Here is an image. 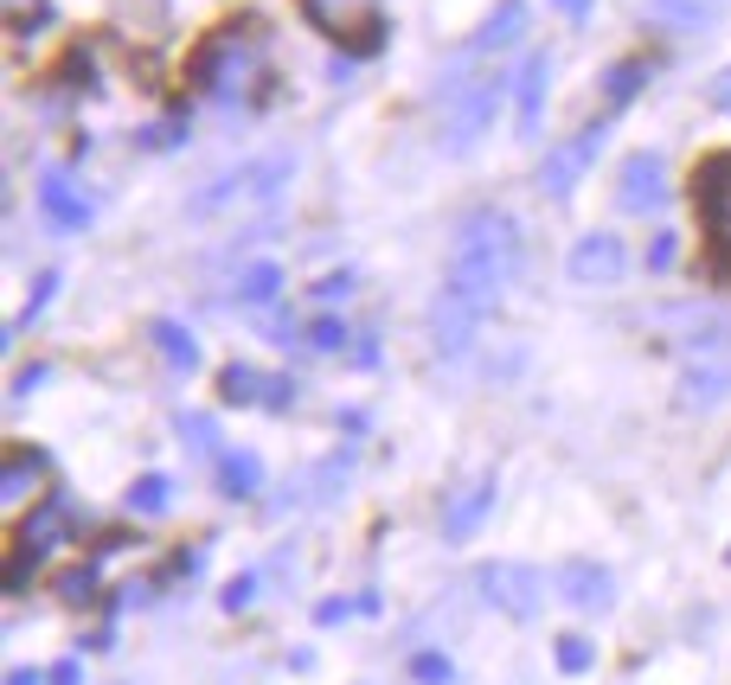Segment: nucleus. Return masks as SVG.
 <instances>
[{
  "label": "nucleus",
  "instance_id": "nucleus-1",
  "mask_svg": "<svg viewBox=\"0 0 731 685\" xmlns=\"http://www.w3.org/2000/svg\"><path fill=\"white\" fill-rule=\"evenodd\" d=\"M520 251L526 237L520 225L500 212V205H481L456 225V251H449V288H462L475 302H500V288L520 276Z\"/></svg>",
  "mask_w": 731,
  "mask_h": 685
},
{
  "label": "nucleus",
  "instance_id": "nucleus-2",
  "mask_svg": "<svg viewBox=\"0 0 731 685\" xmlns=\"http://www.w3.org/2000/svg\"><path fill=\"white\" fill-rule=\"evenodd\" d=\"M289 174H295V160H289V154L244 160V167H232L225 179L199 186V193H193V205H186V218H193V225H232V218H257V212H270V205L283 199Z\"/></svg>",
  "mask_w": 731,
  "mask_h": 685
},
{
  "label": "nucleus",
  "instance_id": "nucleus-3",
  "mask_svg": "<svg viewBox=\"0 0 731 685\" xmlns=\"http://www.w3.org/2000/svg\"><path fill=\"white\" fill-rule=\"evenodd\" d=\"M731 398V340L719 346V333L700 340L693 353L680 359V379H674V404L686 417H700V410H719Z\"/></svg>",
  "mask_w": 731,
  "mask_h": 685
},
{
  "label": "nucleus",
  "instance_id": "nucleus-4",
  "mask_svg": "<svg viewBox=\"0 0 731 685\" xmlns=\"http://www.w3.org/2000/svg\"><path fill=\"white\" fill-rule=\"evenodd\" d=\"M65 538H71V512H65V507L46 500L39 512H27V519H20V532H13V558H7V589H27L32 564L52 558Z\"/></svg>",
  "mask_w": 731,
  "mask_h": 685
},
{
  "label": "nucleus",
  "instance_id": "nucleus-5",
  "mask_svg": "<svg viewBox=\"0 0 731 685\" xmlns=\"http://www.w3.org/2000/svg\"><path fill=\"white\" fill-rule=\"evenodd\" d=\"M481 596L500 615H514V622H539V609H546V584H539L533 564H488L481 570Z\"/></svg>",
  "mask_w": 731,
  "mask_h": 685
},
{
  "label": "nucleus",
  "instance_id": "nucleus-6",
  "mask_svg": "<svg viewBox=\"0 0 731 685\" xmlns=\"http://www.w3.org/2000/svg\"><path fill=\"white\" fill-rule=\"evenodd\" d=\"M495 102H500V84H469L462 97H449L444 123H437V141H444V154H462L481 141V128L495 123Z\"/></svg>",
  "mask_w": 731,
  "mask_h": 685
},
{
  "label": "nucleus",
  "instance_id": "nucleus-7",
  "mask_svg": "<svg viewBox=\"0 0 731 685\" xmlns=\"http://www.w3.org/2000/svg\"><path fill=\"white\" fill-rule=\"evenodd\" d=\"M495 307L475 302V295H462V288H444L437 295V307H430V333H437V353L444 359H462L475 346V327L488 321Z\"/></svg>",
  "mask_w": 731,
  "mask_h": 685
},
{
  "label": "nucleus",
  "instance_id": "nucleus-8",
  "mask_svg": "<svg viewBox=\"0 0 731 685\" xmlns=\"http://www.w3.org/2000/svg\"><path fill=\"white\" fill-rule=\"evenodd\" d=\"M565 270H572V282H623L628 276V244L616 237V231H584L572 244V256H565Z\"/></svg>",
  "mask_w": 731,
  "mask_h": 685
},
{
  "label": "nucleus",
  "instance_id": "nucleus-9",
  "mask_svg": "<svg viewBox=\"0 0 731 685\" xmlns=\"http://www.w3.org/2000/svg\"><path fill=\"white\" fill-rule=\"evenodd\" d=\"M558 596H565V609H577V615H603L610 603H616V577L603 570L597 558H572V564H558Z\"/></svg>",
  "mask_w": 731,
  "mask_h": 685
},
{
  "label": "nucleus",
  "instance_id": "nucleus-10",
  "mask_svg": "<svg viewBox=\"0 0 731 685\" xmlns=\"http://www.w3.org/2000/svg\"><path fill=\"white\" fill-rule=\"evenodd\" d=\"M603 148V128H584L577 141H565L558 154H546V167H539V186H546V199H565L577 179L591 174V160Z\"/></svg>",
  "mask_w": 731,
  "mask_h": 685
},
{
  "label": "nucleus",
  "instance_id": "nucleus-11",
  "mask_svg": "<svg viewBox=\"0 0 731 685\" xmlns=\"http://www.w3.org/2000/svg\"><path fill=\"white\" fill-rule=\"evenodd\" d=\"M616 193H623V212L635 218H649L667 205V167H661V154H635L623 174H616Z\"/></svg>",
  "mask_w": 731,
  "mask_h": 685
},
{
  "label": "nucleus",
  "instance_id": "nucleus-12",
  "mask_svg": "<svg viewBox=\"0 0 731 685\" xmlns=\"http://www.w3.org/2000/svg\"><path fill=\"white\" fill-rule=\"evenodd\" d=\"M700 212H705V237L712 251L731 256V154H719L700 174Z\"/></svg>",
  "mask_w": 731,
  "mask_h": 685
},
{
  "label": "nucleus",
  "instance_id": "nucleus-13",
  "mask_svg": "<svg viewBox=\"0 0 731 685\" xmlns=\"http://www.w3.org/2000/svg\"><path fill=\"white\" fill-rule=\"evenodd\" d=\"M488 507H495V474H475L469 487H456L444 507V538L449 545H462V538L481 532V519H488Z\"/></svg>",
  "mask_w": 731,
  "mask_h": 685
},
{
  "label": "nucleus",
  "instance_id": "nucleus-14",
  "mask_svg": "<svg viewBox=\"0 0 731 685\" xmlns=\"http://www.w3.org/2000/svg\"><path fill=\"white\" fill-rule=\"evenodd\" d=\"M39 218H46L52 231H84L90 225V199H84L65 174H46L39 179Z\"/></svg>",
  "mask_w": 731,
  "mask_h": 685
},
{
  "label": "nucleus",
  "instance_id": "nucleus-15",
  "mask_svg": "<svg viewBox=\"0 0 731 685\" xmlns=\"http://www.w3.org/2000/svg\"><path fill=\"white\" fill-rule=\"evenodd\" d=\"M546 77H552L546 51H533L520 71H514V123H520V135H533L539 116H546Z\"/></svg>",
  "mask_w": 731,
  "mask_h": 685
},
{
  "label": "nucleus",
  "instance_id": "nucleus-16",
  "mask_svg": "<svg viewBox=\"0 0 731 685\" xmlns=\"http://www.w3.org/2000/svg\"><path fill=\"white\" fill-rule=\"evenodd\" d=\"M39 481H46V456L39 449H13L7 468H0V507H20Z\"/></svg>",
  "mask_w": 731,
  "mask_h": 685
},
{
  "label": "nucleus",
  "instance_id": "nucleus-17",
  "mask_svg": "<svg viewBox=\"0 0 731 685\" xmlns=\"http://www.w3.org/2000/svg\"><path fill=\"white\" fill-rule=\"evenodd\" d=\"M218 487H225L232 500H251L263 487V461L244 456V449H225V456H218Z\"/></svg>",
  "mask_w": 731,
  "mask_h": 685
},
{
  "label": "nucleus",
  "instance_id": "nucleus-18",
  "mask_svg": "<svg viewBox=\"0 0 731 685\" xmlns=\"http://www.w3.org/2000/svg\"><path fill=\"white\" fill-rule=\"evenodd\" d=\"M276 295H283V263H270V256H257L244 276H237V302L251 307H276Z\"/></svg>",
  "mask_w": 731,
  "mask_h": 685
},
{
  "label": "nucleus",
  "instance_id": "nucleus-19",
  "mask_svg": "<svg viewBox=\"0 0 731 685\" xmlns=\"http://www.w3.org/2000/svg\"><path fill=\"white\" fill-rule=\"evenodd\" d=\"M155 346L167 353L174 372H193V365H199V346H193V333H186L181 321H155Z\"/></svg>",
  "mask_w": 731,
  "mask_h": 685
},
{
  "label": "nucleus",
  "instance_id": "nucleus-20",
  "mask_svg": "<svg viewBox=\"0 0 731 685\" xmlns=\"http://www.w3.org/2000/svg\"><path fill=\"white\" fill-rule=\"evenodd\" d=\"M218 391H225V404H251V398H263V372L225 365V372H218Z\"/></svg>",
  "mask_w": 731,
  "mask_h": 685
},
{
  "label": "nucleus",
  "instance_id": "nucleus-21",
  "mask_svg": "<svg viewBox=\"0 0 731 685\" xmlns=\"http://www.w3.org/2000/svg\"><path fill=\"white\" fill-rule=\"evenodd\" d=\"M52 295H58V270H39V276H32V295H27V307H20V321L7 327V340H13L20 327H32V321L46 314V302H52Z\"/></svg>",
  "mask_w": 731,
  "mask_h": 685
},
{
  "label": "nucleus",
  "instance_id": "nucleus-22",
  "mask_svg": "<svg viewBox=\"0 0 731 685\" xmlns=\"http://www.w3.org/2000/svg\"><path fill=\"white\" fill-rule=\"evenodd\" d=\"M719 7H725V0H654V13L674 20V26H705Z\"/></svg>",
  "mask_w": 731,
  "mask_h": 685
},
{
  "label": "nucleus",
  "instance_id": "nucleus-23",
  "mask_svg": "<svg viewBox=\"0 0 731 685\" xmlns=\"http://www.w3.org/2000/svg\"><path fill=\"white\" fill-rule=\"evenodd\" d=\"M160 507H167V474H142V481L129 487V512L148 519V512H160Z\"/></svg>",
  "mask_w": 731,
  "mask_h": 685
},
{
  "label": "nucleus",
  "instance_id": "nucleus-24",
  "mask_svg": "<svg viewBox=\"0 0 731 685\" xmlns=\"http://www.w3.org/2000/svg\"><path fill=\"white\" fill-rule=\"evenodd\" d=\"M552 660H558V673H591V660H597V647L584 635H565L558 647H552Z\"/></svg>",
  "mask_w": 731,
  "mask_h": 685
},
{
  "label": "nucleus",
  "instance_id": "nucleus-25",
  "mask_svg": "<svg viewBox=\"0 0 731 685\" xmlns=\"http://www.w3.org/2000/svg\"><path fill=\"white\" fill-rule=\"evenodd\" d=\"M411 679L418 685H449L456 666H449V654H430V647H423V654H411Z\"/></svg>",
  "mask_w": 731,
  "mask_h": 685
},
{
  "label": "nucleus",
  "instance_id": "nucleus-26",
  "mask_svg": "<svg viewBox=\"0 0 731 685\" xmlns=\"http://www.w3.org/2000/svg\"><path fill=\"white\" fill-rule=\"evenodd\" d=\"M181 436L199 449V456H225V449H218V423H212V417H181Z\"/></svg>",
  "mask_w": 731,
  "mask_h": 685
},
{
  "label": "nucleus",
  "instance_id": "nucleus-27",
  "mask_svg": "<svg viewBox=\"0 0 731 685\" xmlns=\"http://www.w3.org/2000/svg\"><path fill=\"white\" fill-rule=\"evenodd\" d=\"M302 340H309L314 353H334L340 340H347V327H340L334 314H321V321H309V333H302Z\"/></svg>",
  "mask_w": 731,
  "mask_h": 685
},
{
  "label": "nucleus",
  "instance_id": "nucleus-28",
  "mask_svg": "<svg viewBox=\"0 0 731 685\" xmlns=\"http://www.w3.org/2000/svg\"><path fill=\"white\" fill-rule=\"evenodd\" d=\"M257 589H263V577H257V570L232 577V584H225V609H251V603H257Z\"/></svg>",
  "mask_w": 731,
  "mask_h": 685
},
{
  "label": "nucleus",
  "instance_id": "nucleus-29",
  "mask_svg": "<svg viewBox=\"0 0 731 685\" xmlns=\"http://www.w3.org/2000/svg\"><path fill=\"white\" fill-rule=\"evenodd\" d=\"M674 263H680V244H674V237H667V231H661V237H654V244H649V270H654V276H667Z\"/></svg>",
  "mask_w": 731,
  "mask_h": 685
},
{
  "label": "nucleus",
  "instance_id": "nucleus-30",
  "mask_svg": "<svg viewBox=\"0 0 731 685\" xmlns=\"http://www.w3.org/2000/svg\"><path fill=\"white\" fill-rule=\"evenodd\" d=\"M347 615H360V596H334V603H321V609H314V622H321V628H340Z\"/></svg>",
  "mask_w": 731,
  "mask_h": 685
},
{
  "label": "nucleus",
  "instance_id": "nucleus-31",
  "mask_svg": "<svg viewBox=\"0 0 731 685\" xmlns=\"http://www.w3.org/2000/svg\"><path fill=\"white\" fill-rule=\"evenodd\" d=\"M65 603H90V589H97V570H71V577H65Z\"/></svg>",
  "mask_w": 731,
  "mask_h": 685
},
{
  "label": "nucleus",
  "instance_id": "nucleus-32",
  "mask_svg": "<svg viewBox=\"0 0 731 685\" xmlns=\"http://www.w3.org/2000/svg\"><path fill=\"white\" fill-rule=\"evenodd\" d=\"M642 77H649V65H628V71H616V77H610V97L623 102L628 90H635V84H642Z\"/></svg>",
  "mask_w": 731,
  "mask_h": 685
},
{
  "label": "nucleus",
  "instance_id": "nucleus-33",
  "mask_svg": "<svg viewBox=\"0 0 731 685\" xmlns=\"http://www.w3.org/2000/svg\"><path fill=\"white\" fill-rule=\"evenodd\" d=\"M46 685H84V666L78 660H58L52 673H46Z\"/></svg>",
  "mask_w": 731,
  "mask_h": 685
},
{
  "label": "nucleus",
  "instance_id": "nucleus-34",
  "mask_svg": "<svg viewBox=\"0 0 731 685\" xmlns=\"http://www.w3.org/2000/svg\"><path fill=\"white\" fill-rule=\"evenodd\" d=\"M52 379V365H27V372H20V379H13V391H20V398H27V391H39V384Z\"/></svg>",
  "mask_w": 731,
  "mask_h": 685
},
{
  "label": "nucleus",
  "instance_id": "nucleus-35",
  "mask_svg": "<svg viewBox=\"0 0 731 685\" xmlns=\"http://www.w3.org/2000/svg\"><path fill=\"white\" fill-rule=\"evenodd\" d=\"M347 288H353V276L340 270V276H328V282H321V288H314V302H334V295H347Z\"/></svg>",
  "mask_w": 731,
  "mask_h": 685
},
{
  "label": "nucleus",
  "instance_id": "nucleus-36",
  "mask_svg": "<svg viewBox=\"0 0 731 685\" xmlns=\"http://www.w3.org/2000/svg\"><path fill=\"white\" fill-rule=\"evenodd\" d=\"M558 13H572V20H584V13H591V0H558Z\"/></svg>",
  "mask_w": 731,
  "mask_h": 685
},
{
  "label": "nucleus",
  "instance_id": "nucleus-37",
  "mask_svg": "<svg viewBox=\"0 0 731 685\" xmlns=\"http://www.w3.org/2000/svg\"><path fill=\"white\" fill-rule=\"evenodd\" d=\"M7 685H39V673H27V666H13V673H7Z\"/></svg>",
  "mask_w": 731,
  "mask_h": 685
}]
</instances>
